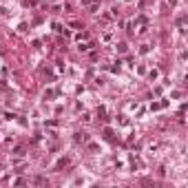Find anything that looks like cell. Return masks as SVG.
Segmentation results:
<instances>
[{"instance_id":"1","label":"cell","mask_w":188,"mask_h":188,"mask_svg":"<svg viewBox=\"0 0 188 188\" xmlns=\"http://www.w3.org/2000/svg\"><path fill=\"white\" fill-rule=\"evenodd\" d=\"M117 51H119V53H124V51H126V45H124V42H119V45H117Z\"/></svg>"},{"instance_id":"2","label":"cell","mask_w":188,"mask_h":188,"mask_svg":"<svg viewBox=\"0 0 188 188\" xmlns=\"http://www.w3.org/2000/svg\"><path fill=\"white\" fill-rule=\"evenodd\" d=\"M91 2H93V0H82V5H84V7H89Z\"/></svg>"}]
</instances>
